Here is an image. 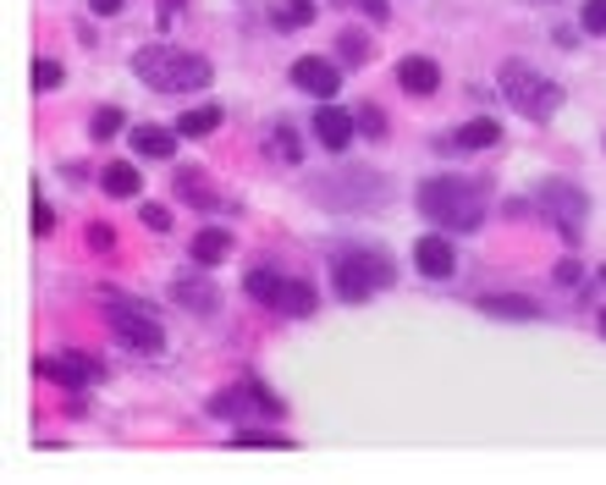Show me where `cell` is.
Wrapping results in <instances>:
<instances>
[{"instance_id":"32","label":"cell","mask_w":606,"mask_h":485,"mask_svg":"<svg viewBox=\"0 0 606 485\" xmlns=\"http://www.w3.org/2000/svg\"><path fill=\"white\" fill-rule=\"evenodd\" d=\"M353 122H359V133H370V139H381V133H386V117H381L370 100H364V111H359Z\"/></svg>"},{"instance_id":"39","label":"cell","mask_w":606,"mask_h":485,"mask_svg":"<svg viewBox=\"0 0 606 485\" xmlns=\"http://www.w3.org/2000/svg\"><path fill=\"white\" fill-rule=\"evenodd\" d=\"M601 337H606V309H601Z\"/></svg>"},{"instance_id":"6","label":"cell","mask_w":606,"mask_h":485,"mask_svg":"<svg viewBox=\"0 0 606 485\" xmlns=\"http://www.w3.org/2000/svg\"><path fill=\"white\" fill-rule=\"evenodd\" d=\"M331 287L342 304H370L381 287H392V265L386 254H370V249H348L331 260Z\"/></svg>"},{"instance_id":"19","label":"cell","mask_w":606,"mask_h":485,"mask_svg":"<svg viewBox=\"0 0 606 485\" xmlns=\"http://www.w3.org/2000/svg\"><path fill=\"white\" fill-rule=\"evenodd\" d=\"M320 309V293H315V282H298V276H287V287H282V298H276V315H315Z\"/></svg>"},{"instance_id":"5","label":"cell","mask_w":606,"mask_h":485,"mask_svg":"<svg viewBox=\"0 0 606 485\" xmlns=\"http://www.w3.org/2000/svg\"><path fill=\"white\" fill-rule=\"evenodd\" d=\"M496 89H502V100H507L518 117H529V122H546V117H557V106H562V89H557L546 73H535L529 62H502Z\"/></svg>"},{"instance_id":"10","label":"cell","mask_w":606,"mask_h":485,"mask_svg":"<svg viewBox=\"0 0 606 485\" xmlns=\"http://www.w3.org/2000/svg\"><path fill=\"white\" fill-rule=\"evenodd\" d=\"M293 84H298L304 95H315V100H337L342 73H337L326 56H304V62H293Z\"/></svg>"},{"instance_id":"31","label":"cell","mask_w":606,"mask_h":485,"mask_svg":"<svg viewBox=\"0 0 606 485\" xmlns=\"http://www.w3.org/2000/svg\"><path fill=\"white\" fill-rule=\"evenodd\" d=\"M51 232H56V210L45 194H34V238H51Z\"/></svg>"},{"instance_id":"18","label":"cell","mask_w":606,"mask_h":485,"mask_svg":"<svg viewBox=\"0 0 606 485\" xmlns=\"http://www.w3.org/2000/svg\"><path fill=\"white\" fill-rule=\"evenodd\" d=\"M100 188H106L111 199H139V194H144V183H139V166H133V161H111V166L100 172Z\"/></svg>"},{"instance_id":"7","label":"cell","mask_w":606,"mask_h":485,"mask_svg":"<svg viewBox=\"0 0 606 485\" xmlns=\"http://www.w3.org/2000/svg\"><path fill=\"white\" fill-rule=\"evenodd\" d=\"M210 414L216 419H254V414H265V419H282V397L260 381V375H243V386H227L221 397H210Z\"/></svg>"},{"instance_id":"14","label":"cell","mask_w":606,"mask_h":485,"mask_svg":"<svg viewBox=\"0 0 606 485\" xmlns=\"http://www.w3.org/2000/svg\"><path fill=\"white\" fill-rule=\"evenodd\" d=\"M397 84H403L408 95H436V89H441V67H436L430 56H403V62H397Z\"/></svg>"},{"instance_id":"41","label":"cell","mask_w":606,"mask_h":485,"mask_svg":"<svg viewBox=\"0 0 606 485\" xmlns=\"http://www.w3.org/2000/svg\"><path fill=\"white\" fill-rule=\"evenodd\" d=\"M601 276H606V271H601Z\"/></svg>"},{"instance_id":"15","label":"cell","mask_w":606,"mask_h":485,"mask_svg":"<svg viewBox=\"0 0 606 485\" xmlns=\"http://www.w3.org/2000/svg\"><path fill=\"white\" fill-rule=\"evenodd\" d=\"M447 144H452L447 155H458V150H496V144H502V122H491V117H474V122H463V128H458Z\"/></svg>"},{"instance_id":"22","label":"cell","mask_w":606,"mask_h":485,"mask_svg":"<svg viewBox=\"0 0 606 485\" xmlns=\"http://www.w3.org/2000/svg\"><path fill=\"white\" fill-rule=\"evenodd\" d=\"M271 23H276L282 34H298V29H309V23H315V0H282V7L271 12Z\"/></svg>"},{"instance_id":"16","label":"cell","mask_w":606,"mask_h":485,"mask_svg":"<svg viewBox=\"0 0 606 485\" xmlns=\"http://www.w3.org/2000/svg\"><path fill=\"white\" fill-rule=\"evenodd\" d=\"M480 309H485L491 320H540V304L524 298V293H485Z\"/></svg>"},{"instance_id":"21","label":"cell","mask_w":606,"mask_h":485,"mask_svg":"<svg viewBox=\"0 0 606 485\" xmlns=\"http://www.w3.org/2000/svg\"><path fill=\"white\" fill-rule=\"evenodd\" d=\"M177 199L183 205H199V210H221V199L210 194L205 172H177Z\"/></svg>"},{"instance_id":"13","label":"cell","mask_w":606,"mask_h":485,"mask_svg":"<svg viewBox=\"0 0 606 485\" xmlns=\"http://www.w3.org/2000/svg\"><path fill=\"white\" fill-rule=\"evenodd\" d=\"M172 298H177L183 309H194V315H216V309H221V293H216L205 276H194V271L172 282Z\"/></svg>"},{"instance_id":"23","label":"cell","mask_w":606,"mask_h":485,"mask_svg":"<svg viewBox=\"0 0 606 485\" xmlns=\"http://www.w3.org/2000/svg\"><path fill=\"white\" fill-rule=\"evenodd\" d=\"M216 128H221V106H194V111L177 117V133H183V139H205V133H216Z\"/></svg>"},{"instance_id":"37","label":"cell","mask_w":606,"mask_h":485,"mask_svg":"<svg viewBox=\"0 0 606 485\" xmlns=\"http://www.w3.org/2000/svg\"><path fill=\"white\" fill-rule=\"evenodd\" d=\"M89 12H95V18H117L122 0H89Z\"/></svg>"},{"instance_id":"30","label":"cell","mask_w":606,"mask_h":485,"mask_svg":"<svg viewBox=\"0 0 606 485\" xmlns=\"http://www.w3.org/2000/svg\"><path fill=\"white\" fill-rule=\"evenodd\" d=\"M579 29H584V34H606V0H584Z\"/></svg>"},{"instance_id":"17","label":"cell","mask_w":606,"mask_h":485,"mask_svg":"<svg viewBox=\"0 0 606 485\" xmlns=\"http://www.w3.org/2000/svg\"><path fill=\"white\" fill-rule=\"evenodd\" d=\"M177 139L183 133H166V128H133V155H144V161H172L177 155Z\"/></svg>"},{"instance_id":"20","label":"cell","mask_w":606,"mask_h":485,"mask_svg":"<svg viewBox=\"0 0 606 485\" xmlns=\"http://www.w3.org/2000/svg\"><path fill=\"white\" fill-rule=\"evenodd\" d=\"M227 254H232V232H227V227L194 232V265H221Z\"/></svg>"},{"instance_id":"25","label":"cell","mask_w":606,"mask_h":485,"mask_svg":"<svg viewBox=\"0 0 606 485\" xmlns=\"http://www.w3.org/2000/svg\"><path fill=\"white\" fill-rule=\"evenodd\" d=\"M265 150H271V155H276V161H287V166H293V161H304V150H298V133H293V128H287V122H282V128H271V133H265Z\"/></svg>"},{"instance_id":"11","label":"cell","mask_w":606,"mask_h":485,"mask_svg":"<svg viewBox=\"0 0 606 485\" xmlns=\"http://www.w3.org/2000/svg\"><path fill=\"white\" fill-rule=\"evenodd\" d=\"M414 265H419V276L447 282V276L458 271V249H452V238H441V232L419 238V243H414Z\"/></svg>"},{"instance_id":"12","label":"cell","mask_w":606,"mask_h":485,"mask_svg":"<svg viewBox=\"0 0 606 485\" xmlns=\"http://www.w3.org/2000/svg\"><path fill=\"white\" fill-rule=\"evenodd\" d=\"M353 128H359V122H353V117H348L342 106L320 100V111H315V139H320V144H326L331 155H342V150L353 144Z\"/></svg>"},{"instance_id":"29","label":"cell","mask_w":606,"mask_h":485,"mask_svg":"<svg viewBox=\"0 0 606 485\" xmlns=\"http://www.w3.org/2000/svg\"><path fill=\"white\" fill-rule=\"evenodd\" d=\"M238 447H276V452H282V447H293V441H287L282 430H249V425H238Z\"/></svg>"},{"instance_id":"3","label":"cell","mask_w":606,"mask_h":485,"mask_svg":"<svg viewBox=\"0 0 606 485\" xmlns=\"http://www.w3.org/2000/svg\"><path fill=\"white\" fill-rule=\"evenodd\" d=\"M419 210L441 227V232H474L485 221V194L463 177H430L419 188Z\"/></svg>"},{"instance_id":"9","label":"cell","mask_w":606,"mask_h":485,"mask_svg":"<svg viewBox=\"0 0 606 485\" xmlns=\"http://www.w3.org/2000/svg\"><path fill=\"white\" fill-rule=\"evenodd\" d=\"M40 375H45V381H62L67 392H84V386H95V381L106 375V364L89 359V353H62V359H45Z\"/></svg>"},{"instance_id":"24","label":"cell","mask_w":606,"mask_h":485,"mask_svg":"<svg viewBox=\"0 0 606 485\" xmlns=\"http://www.w3.org/2000/svg\"><path fill=\"white\" fill-rule=\"evenodd\" d=\"M249 298L254 304H265V309H276V298H282V287H287V276H276V271H249Z\"/></svg>"},{"instance_id":"38","label":"cell","mask_w":606,"mask_h":485,"mask_svg":"<svg viewBox=\"0 0 606 485\" xmlns=\"http://www.w3.org/2000/svg\"><path fill=\"white\" fill-rule=\"evenodd\" d=\"M529 7H557V0H529Z\"/></svg>"},{"instance_id":"36","label":"cell","mask_w":606,"mask_h":485,"mask_svg":"<svg viewBox=\"0 0 606 485\" xmlns=\"http://www.w3.org/2000/svg\"><path fill=\"white\" fill-rule=\"evenodd\" d=\"M359 12L370 18V23H386L392 12H386V0H359Z\"/></svg>"},{"instance_id":"35","label":"cell","mask_w":606,"mask_h":485,"mask_svg":"<svg viewBox=\"0 0 606 485\" xmlns=\"http://www.w3.org/2000/svg\"><path fill=\"white\" fill-rule=\"evenodd\" d=\"M551 276H557L562 287H579V276H584V271H579V260H557V271H551Z\"/></svg>"},{"instance_id":"2","label":"cell","mask_w":606,"mask_h":485,"mask_svg":"<svg viewBox=\"0 0 606 485\" xmlns=\"http://www.w3.org/2000/svg\"><path fill=\"white\" fill-rule=\"evenodd\" d=\"M133 73H139V84H150V89H161V95H194V89H205V84L216 78L205 56L172 51V45L139 51V56H133Z\"/></svg>"},{"instance_id":"8","label":"cell","mask_w":606,"mask_h":485,"mask_svg":"<svg viewBox=\"0 0 606 485\" xmlns=\"http://www.w3.org/2000/svg\"><path fill=\"white\" fill-rule=\"evenodd\" d=\"M540 210H546V221L568 238V243H579V232H584V216H590V194L579 188V183H562V177H551L546 188H540Z\"/></svg>"},{"instance_id":"34","label":"cell","mask_w":606,"mask_h":485,"mask_svg":"<svg viewBox=\"0 0 606 485\" xmlns=\"http://www.w3.org/2000/svg\"><path fill=\"white\" fill-rule=\"evenodd\" d=\"M89 249H95V254H111V249H117V232H111L106 221H95V227H89Z\"/></svg>"},{"instance_id":"1","label":"cell","mask_w":606,"mask_h":485,"mask_svg":"<svg viewBox=\"0 0 606 485\" xmlns=\"http://www.w3.org/2000/svg\"><path fill=\"white\" fill-rule=\"evenodd\" d=\"M392 194V183L370 166H331L320 177H309V199L326 210H381Z\"/></svg>"},{"instance_id":"33","label":"cell","mask_w":606,"mask_h":485,"mask_svg":"<svg viewBox=\"0 0 606 485\" xmlns=\"http://www.w3.org/2000/svg\"><path fill=\"white\" fill-rule=\"evenodd\" d=\"M139 221H144L150 232H166V227H172V210H166V205H144V210H139Z\"/></svg>"},{"instance_id":"40","label":"cell","mask_w":606,"mask_h":485,"mask_svg":"<svg viewBox=\"0 0 606 485\" xmlns=\"http://www.w3.org/2000/svg\"><path fill=\"white\" fill-rule=\"evenodd\" d=\"M601 150H606V139H601Z\"/></svg>"},{"instance_id":"26","label":"cell","mask_w":606,"mask_h":485,"mask_svg":"<svg viewBox=\"0 0 606 485\" xmlns=\"http://www.w3.org/2000/svg\"><path fill=\"white\" fill-rule=\"evenodd\" d=\"M337 56H342L348 67H370V40H364L359 29H348V34L337 40Z\"/></svg>"},{"instance_id":"27","label":"cell","mask_w":606,"mask_h":485,"mask_svg":"<svg viewBox=\"0 0 606 485\" xmlns=\"http://www.w3.org/2000/svg\"><path fill=\"white\" fill-rule=\"evenodd\" d=\"M117 133H122V111H117V106H106V111L89 117V139H95V144H111Z\"/></svg>"},{"instance_id":"4","label":"cell","mask_w":606,"mask_h":485,"mask_svg":"<svg viewBox=\"0 0 606 485\" xmlns=\"http://www.w3.org/2000/svg\"><path fill=\"white\" fill-rule=\"evenodd\" d=\"M106 326H111V337H117L122 348H133V353H144V359H155V353L166 348V331H161V315H155L150 298L106 293Z\"/></svg>"},{"instance_id":"28","label":"cell","mask_w":606,"mask_h":485,"mask_svg":"<svg viewBox=\"0 0 606 485\" xmlns=\"http://www.w3.org/2000/svg\"><path fill=\"white\" fill-rule=\"evenodd\" d=\"M62 78H67V67H62V62H51V56H40V62H34V89H40V95L62 89Z\"/></svg>"}]
</instances>
